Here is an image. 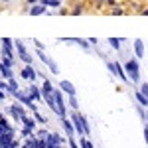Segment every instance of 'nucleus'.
Instances as JSON below:
<instances>
[{
    "label": "nucleus",
    "mask_w": 148,
    "mask_h": 148,
    "mask_svg": "<svg viewBox=\"0 0 148 148\" xmlns=\"http://www.w3.org/2000/svg\"><path fill=\"white\" fill-rule=\"evenodd\" d=\"M69 119H71L73 126H75V132H77L79 136H87V132H85V116H83V114H79L77 111H73Z\"/></svg>",
    "instance_id": "1"
},
{
    "label": "nucleus",
    "mask_w": 148,
    "mask_h": 148,
    "mask_svg": "<svg viewBox=\"0 0 148 148\" xmlns=\"http://www.w3.org/2000/svg\"><path fill=\"white\" fill-rule=\"evenodd\" d=\"M125 69H126V73L130 75V79L134 81V83H138V79H140V69H138L136 59H128L125 63Z\"/></svg>",
    "instance_id": "2"
},
{
    "label": "nucleus",
    "mask_w": 148,
    "mask_h": 148,
    "mask_svg": "<svg viewBox=\"0 0 148 148\" xmlns=\"http://www.w3.org/2000/svg\"><path fill=\"white\" fill-rule=\"evenodd\" d=\"M38 57L44 61V65H47V67H49V71H51V73H56V75L59 73V69H57V63H56V61H53V59H51L49 56H47L44 49H38Z\"/></svg>",
    "instance_id": "3"
},
{
    "label": "nucleus",
    "mask_w": 148,
    "mask_h": 148,
    "mask_svg": "<svg viewBox=\"0 0 148 148\" xmlns=\"http://www.w3.org/2000/svg\"><path fill=\"white\" fill-rule=\"evenodd\" d=\"M14 47L18 49V56H20V59H22L26 65H32V57H30V53L26 51V46H24L22 42H18V40H14Z\"/></svg>",
    "instance_id": "4"
},
{
    "label": "nucleus",
    "mask_w": 148,
    "mask_h": 148,
    "mask_svg": "<svg viewBox=\"0 0 148 148\" xmlns=\"http://www.w3.org/2000/svg\"><path fill=\"white\" fill-rule=\"evenodd\" d=\"M53 97H56V105H57V114L63 119V116H65V101H63V91L56 89Z\"/></svg>",
    "instance_id": "5"
},
{
    "label": "nucleus",
    "mask_w": 148,
    "mask_h": 148,
    "mask_svg": "<svg viewBox=\"0 0 148 148\" xmlns=\"http://www.w3.org/2000/svg\"><path fill=\"white\" fill-rule=\"evenodd\" d=\"M59 89H61L63 93H67L69 97H75V95H77L75 85H73L71 81H67V79H61V83H59Z\"/></svg>",
    "instance_id": "6"
},
{
    "label": "nucleus",
    "mask_w": 148,
    "mask_h": 148,
    "mask_svg": "<svg viewBox=\"0 0 148 148\" xmlns=\"http://www.w3.org/2000/svg\"><path fill=\"white\" fill-rule=\"evenodd\" d=\"M46 144L47 146H63V136L57 134V132H53V134H49V136L46 138Z\"/></svg>",
    "instance_id": "7"
},
{
    "label": "nucleus",
    "mask_w": 148,
    "mask_h": 148,
    "mask_svg": "<svg viewBox=\"0 0 148 148\" xmlns=\"http://www.w3.org/2000/svg\"><path fill=\"white\" fill-rule=\"evenodd\" d=\"M8 111H10V114L14 116V121H22L24 116H26V113H24V109L20 107V105H12Z\"/></svg>",
    "instance_id": "8"
},
{
    "label": "nucleus",
    "mask_w": 148,
    "mask_h": 148,
    "mask_svg": "<svg viewBox=\"0 0 148 148\" xmlns=\"http://www.w3.org/2000/svg\"><path fill=\"white\" fill-rule=\"evenodd\" d=\"M132 47H134V56H136V59H142V57H144V42H142V40H134Z\"/></svg>",
    "instance_id": "9"
},
{
    "label": "nucleus",
    "mask_w": 148,
    "mask_h": 148,
    "mask_svg": "<svg viewBox=\"0 0 148 148\" xmlns=\"http://www.w3.org/2000/svg\"><path fill=\"white\" fill-rule=\"evenodd\" d=\"M61 125H63V128H65V134H67V136H73V134H75V126H73V123H71V119L63 116V119H61Z\"/></svg>",
    "instance_id": "10"
},
{
    "label": "nucleus",
    "mask_w": 148,
    "mask_h": 148,
    "mask_svg": "<svg viewBox=\"0 0 148 148\" xmlns=\"http://www.w3.org/2000/svg\"><path fill=\"white\" fill-rule=\"evenodd\" d=\"M36 75H38V71H34V67H32V65H26V67L22 69V77H24V79L34 81V79H36Z\"/></svg>",
    "instance_id": "11"
},
{
    "label": "nucleus",
    "mask_w": 148,
    "mask_h": 148,
    "mask_svg": "<svg viewBox=\"0 0 148 148\" xmlns=\"http://www.w3.org/2000/svg\"><path fill=\"white\" fill-rule=\"evenodd\" d=\"M28 93H30V97H32L34 101H40V99H44V95L40 93V87H36L34 83H32V85L28 87Z\"/></svg>",
    "instance_id": "12"
},
{
    "label": "nucleus",
    "mask_w": 148,
    "mask_h": 148,
    "mask_svg": "<svg viewBox=\"0 0 148 148\" xmlns=\"http://www.w3.org/2000/svg\"><path fill=\"white\" fill-rule=\"evenodd\" d=\"M56 89H53V85H51V81L49 79H44V85H42V95H53Z\"/></svg>",
    "instance_id": "13"
},
{
    "label": "nucleus",
    "mask_w": 148,
    "mask_h": 148,
    "mask_svg": "<svg viewBox=\"0 0 148 148\" xmlns=\"http://www.w3.org/2000/svg\"><path fill=\"white\" fill-rule=\"evenodd\" d=\"M44 101H46V105L53 113H57V105H56V97H53V95H44Z\"/></svg>",
    "instance_id": "14"
},
{
    "label": "nucleus",
    "mask_w": 148,
    "mask_h": 148,
    "mask_svg": "<svg viewBox=\"0 0 148 148\" xmlns=\"http://www.w3.org/2000/svg\"><path fill=\"white\" fill-rule=\"evenodd\" d=\"M0 73H2L4 79H12V67H8V65L2 63V61H0Z\"/></svg>",
    "instance_id": "15"
},
{
    "label": "nucleus",
    "mask_w": 148,
    "mask_h": 148,
    "mask_svg": "<svg viewBox=\"0 0 148 148\" xmlns=\"http://www.w3.org/2000/svg\"><path fill=\"white\" fill-rule=\"evenodd\" d=\"M114 75H116L121 81H125V83L128 81V79H126V73L123 71V65H121V63H116V65H114Z\"/></svg>",
    "instance_id": "16"
},
{
    "label": "nucleus",
    "mask_w": 148,
    "mask_h": 148,
    "mask_svg": "<svg viewBox=\"0 0 148 148\" xmlns=\"http://www.w3.org/2000/svg\"><path fill=\"white\" fill-rule=\"evenodd\" d=\"M67 42H73V44L81 46L83 49H89V40H81V38H71V40H67Z\"/></svg>",
    "instance_id": "17"
},
{
    "label": "nucleus",
    "mask_w": 148,
    "mask_h": 148,
    "mask_svg": "<svg viewBox=\"0 0 148 148\" xmlns=\"http://www.w3.org/2000/svg\"><path fill=\"white\" fill-rule=\"evenodd\" d=\"M134 97H136L138 105H142V107H148V97H146V95H144V93L136 91V93H134Z\"/></svg>",
    "instance_id": "18"
},
{
    "label": "nucleus",
    "mask_w": 148,
    "mask_h": 148,
    "mask_svg": "<svg viewBox=\"0 0 148 148\" xmlns=\"http://www.w3.org/2000/svg\"><path fill=\"white\" fill-rule=\"evenodd\" d=\"M30 14H32V16H40V14H46V4H38V6H34V8L30 10Z\"/></svg>",
    "instance_id": "19"
},
{
    "label": "nucleus",
    "mask_w": 148,
    "mask_h": 148,
    "mask_svg": "<svg viewBox=\"0 0 148 148\" xmlns=\"http://www.w3.org/2000/svg\"><path fill=\"white\" fill-rule=\"evenodd\" d=\"M22 123H24V126H28V128H32V130H34V126H36L38 121H36V119H30V116L26 114V116L22 119Z\"/></svg>",
    "instance_id": "20"
},
{
    "label": "nucleus",
    "mask_w": 148,
    "mask_h": 148,
    "mask_svg": "<svg viewBox=\"0 0 148 148\" xmlns=\"http://www.w3.org/2000/svg\"><path fill=\"white\" fill-rule=\"evenodd\" d=\"M121 42H123V40H119V38H109V44H111V47H114V49H121Z\"/></svg>",
    "instance_id": "21"
},
{
    "label": "nucleus",
    "mask_w": 148,
    "mask_h": 148,
    "mask_svg": "<svg viewBox=\"0 0 148 148\" xmlns=\"http://www.w3.org/2000/svg\"><path fill=\"white\" fill-rule=\"evenodd\" d=\"M69 105H71V109H73V111H79V101H77V95H75V97H69Z\"/></svg>",
    "instance_id": "22"
},
{
    "label": "nucleus",
    "mask_w": 148,
    "mask_h": 148,
    "mask_svg": "<svg viewBox=\"0 0 148 148\" xmlns=\"http://www.w3.org/2000/svg\"><path fill=\"white\" fill-rule=\"evenodd\" d=\"M0 42H2V47H8V49H12V47H14V42H12L10 38H2Z\"/></svg>",
    "instance_id": "23"
},
{
    "label": "nucleus",
    "mask_w": 148,
    "mask_h": 148,
    "mask_svg": "<svg viewBox=\"0 0 148 148\" xmlns=\"http://www.w3.org/2000/svg\"><path fill=\"white\" fill-rule=\"evenodd\" d=\"M8 85H10V91H12V95H14L16 91H20V87H18V83L14 81V77H12V79H8Z\"/></svg>",
    "instance_id": "24"
},
{
    "label": "nucleus",
    "mask_w": 148,
    "mask_h": 148,
    "mask_svg": "<svg viewBox=\"0 0 148 148\" xmlns=\"http://www.w3.org/2000/svg\"><path fill=\"white\" fill-rule=\"evenodd\" d=\"M34 119H36V121H38V123H42V125H44V123H46V121H47V119H44V116H42V114L38 113V111H36V113H34Z\"/></svg>",
    "instance_id": "25"
},
{
    "label": "nucleus",
    "mask_w": 148,
    "mask_h": 148,
    "mask_svg": "<svg viewBox=\"0 0 148 148\" xmlns=\"http://www.w3.org/2000/svg\"><path fill=\"white\" fill-rule=\"evenodd\" d=\"M36 136H38V138H42V140H46V138L49 136V132H46V130H40V132H38Z\"/></svg>",
    "instance_id": "26"
},
{
    "label": "nucleus",
    "mask_w": 148,
    "mask_h": 148,
    "mask_svg": "<svg viewBox=\"0 0 148 148\" xmlns=\"http://www.w3.org/2000/svg\"><path fill=\"white\" fill-rule=\"evenodd\" d=\"M81 148H93V144L87 140V138H83V140H81Z\"/></svg>",
    "instance_id": "27"
},
{
    "label": "nucleus",
    "mask_w": 148,
    "mask_h": 148,
    "mask_svg": "<svg viewBox=\"0 0 148 148\" xmlns=\"http://www.w3.org/2000/svg\"><path fill=\"white\" fill-rule=\"evenodd\" d=\"M69 138V148H79V146H77V142H75V138H73V136H67Z\"/></svg>",
    "instance_id": "28"
},
{
    "label": "nucleus",
    "mask_w": 148,
    "mask_h": 148,
    "mask_svg": "<svg viewBox=\"0 0 148 148\" xmlns=\"http://www.w3.org/2000/svg\"><path fill=\"white\" fill-rule=\"evenodd\" d=\"M0 89H4V91L12 93V91H10V85H8V83H4V81H0Z\"/></svg>",
    "instance_id": "29"
},
{
    "label": "nucleus",
    "mask_w": 148,
    "mask_h": 148,
    "mask_svg": "<svg viewBox=\"0 0 148 148\" xmlns=\"http://www.w3.org/2000/svg\"><path fill=\"white\" fill-rule=\"evenodd\" d=\"M140 93H144L148 97V83H142V85H140Z\"/></svg>",
    "instance_id": "30"
},
{
    "label": "nucleus",
    "mask_w": 148,
    "mask_h": 148,
    "mask_svg": "<svg viewBox=\"0 0 148 148\" xmlns=\"http://www.w3.org/2000/svg\"><path fill=\"white\" fill-rule=\"evenodd\" d=\"M144 140H146V144H148V125L144 126Z\"/></svg>",
    "instance_id": "31"
},
{
    "label": "nucleus",
    "mask_w": 148,
    "mask_h": 148,
    "mask_svg": "<svg viewBox=\"0 0 148 148\" xmlns=\"http://www.w3.org/2000/svg\"><path fill=\"white\" fill-rule=\"evenodd\" d=\"M113 14H114V16H121V14H123V10H121V8H114Z\"/></svg>",
    "instance_id": "32"
},
{
    "label": "nucleus",
    "mask_w": 148,
    "mask_h": 148,
    "mask_svg": "<svg viewBox=\"0 0 148 148\" xmlns=\"http://www.w3.org/2000/svg\"><path fill=\"white\" fill-rule=\"evenodd\" d=\"M142 16H148V8H146V10H144V12H142Z\"/></svg>",
    "instance_id": "33"
},
{
    "label": "nucleus",
    "mask_w": 148,
    "mask_h": 148,
    "mask_svg": "<svg viewBox=\"0 0 148 148\" xmlns=\"http://www.w3.org/2000/svg\"><path fill=\"white\" fill-rule=\"evenodd\" d=\"M2 99H4V93H2V91H0V101H2Z\"/></svg>",
    "instance_id": "34"
},
{
    "label": "nucleus",
    "mask_w": 148,
    "mask_h": 148,
    "mask_svg": "<svg viewBox=\"0 0 148 148\" xmlns=\"http://www.w3.org/2000/svg\"><path fill=\"white\" fill-rule=\"evenodd\" d=\"M105 2H109V4H114V0H105Z\"/></svg>",
    "instance_id": "35"
},
{
    "label": "nucleus",
    "mask_w": 148,
    "mask_h": 148,
    "mask_svg": "<svg viewBox=\"0 0 148 148\" xmlns=\"http://www.w3.org/2000/svg\"><path fill=\"white\" fill-rule=\"evenodd\" d=\"M144 121H148V113H146V119H144Z\"/></svg>",
    "instance_id": "36"
},
{
    "label": "nucleus",
    "mask_w": 148,
    "mask_h": 148,
    "mask_svg": "<svg viewBox=\"0 0 148 148\" xmlns=\"http://www.w3.org/2000/svg\"><path fill=\"white\" fill-rule=\"evenodd\" d=\"M42 2H44V4H46V2H47V0H42Z\"/></svg>",
    "instance_id": "37"
},
{
    "label": "nucleus",
    "mask_w": 148,
    "mask_h": 148,
    "mask_svg": "<svg viewBox=\"0 0 148 148\" xmlns=\"http://www.w3.org/2000/svg\"><path fill=\"white\" fill-rule=\"evenodd\" d=\"M0 119H2V114H0Z\"/></svg>",
    "instance_id": "38"
},
{
    "label": "nucleus",
    "mask_w": 148,
    "mask_h": 148,
    "mask_svg": "<svg viewBox=\"0 0 148 148\" xmlns=\"http://www.w3.org/2000/svg\"><path fill=\"white\" fill-rule=\"evenodd\" d=\"M146 109H148V107H146Z\"/></svg>",
    "instance_id": "39"
}]
</instances>
